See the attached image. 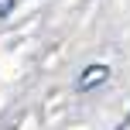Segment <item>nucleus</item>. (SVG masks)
Wrapping results in <instances>:
<instances>
[{
	"instance_id": "2",
	"label": "nucleus",
	"mask_w": 130,
	"mask_h": 130,
	"mask_svg": "<svg viewBox=\"0 0 130 130\" xmlns=\"http://www.w3.org/2000/svg\"><path fill=\"white\" fill-rule=\"evenodd\" d=\"M10 10H14V0H0V17H7Z\"/></svg>"
},
{
	"instance_id": "1",
	"label": "nucleus",
	"mask_w": 130,
	"mask_h": 130,
	"mask_svg": "<svg viewBox=\"0 0 130 130\" xmlns=\"http://www.w3.org/2000/svg\"><path fill=\"white\" fill-rule=\"evenodd\" d=\"M103 82H110V65H86L82 75L75 79V89L79 92H89L92 86H103Z\"/></svg>"
}]
</instances>
